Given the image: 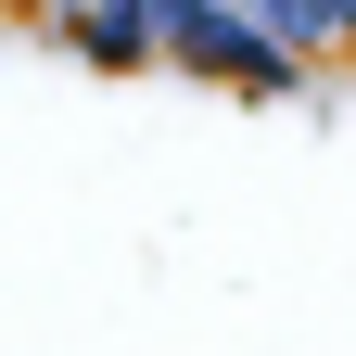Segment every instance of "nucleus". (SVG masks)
<instances>
[{
  "instance_id": "1",
  "label": "nucleus",
  "mask_w": 356,
  "mask_h": 356,
  "mask_svg": "<svg viewBox=\"0 0 356 356\" xmlns=\"http://www.w3.org/2000/svg\"><path fill=\"white\" fill-rule=\"evenodd\" d=\"M242 13L280 38V51H318V38H356V0H242Z\"/></svg>"
}]
</instances>
